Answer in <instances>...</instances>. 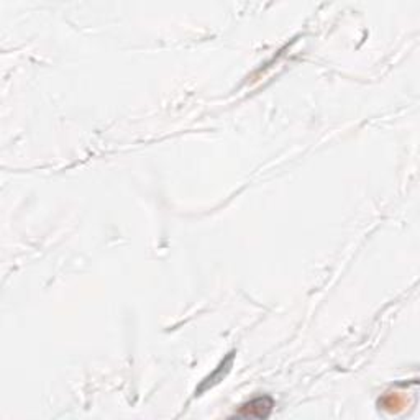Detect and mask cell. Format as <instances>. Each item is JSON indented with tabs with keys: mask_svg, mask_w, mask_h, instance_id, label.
<instances>
[{
	"mask_svg": "<svg viewBox=\"0 0 420 420\" xmlns=\"http://www.w3.org/2000/svg\"><path fill=\"white\" fill-rule=\"evenodd\" d=\"M274 402L271 397H256V399L246 402V404L240 407L238 415L245 419H266L268 415L271 414Z\"/></svg>",
	"mask_w": 420,
	"mask_h": 420,
	"instance_id": "1",
	"label": "cell"
}]
</instances>
